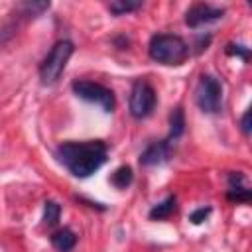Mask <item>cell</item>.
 <instances>
[{
  "instance_id": "obj_1",
  "label": "cell",
  "mask_w": 252,
  "mask_h": 252,
  "mask_svg": "<svg viewBox=\"0 0 252 252\" xmlns=\"http://www.w3.org/2000/svg\"><path fill=\"white\" fill-rule=\"evenodd\" d=\"M108 148L102 140L87 142H65L57 148L59 161L75 177H89L106 161Z\"/></svg>"
},
{
  "instance_id": "obj_2",
  "label": "cell",
  "mask_w": 252,
  "mask_h": 252,
  "mask_svg": "<svg viewBox=\"0 0 252 252\" xmlns=\"http://www.w3.org/2000/svg\"><path fill=\"white\" fill-rule=\"evenodd\" d=\"M148 53L156 63L161 65H181L189 55V45L183 37L173 33H156L150 39Z\"/></svg>"
},
{
  "instance_id": "obj_3",
  "label": "cell",
  "mask_w": 252,
  "mask_h": 252,
  "mask_svg": "<svg viewBox=\"0 0 252 252\" xmlns=\"http://www.w3.org/2000/svg\"><path fill=\"white\" fill-rule=\"evenodd\" d=\"M73 51H75V45L69 39H59L49 49V53L45 55V59L39 65V79H41L43 85H53V83L59 81V77L65 71L67 61L73 55Z\"/></svg>"
},
{
  "instance_id": "obj_4",
  "label": "cell",
  "mask_w": 252,
  "mask_h": 252,
  "mask_svg": "<svg viewBox=\"0 0 252 252\" xmlns=\"http://www.w3.org/2000/svg\"><path fill=\"white\" fill-rule=\"evenodd\" d=\"M195 102L197 106L207 112L215 114L222 106V85L215 75H201L195 87Z\"/></svg>"
},
{
  "instance_id": "obj_5",
  "label": "cell",
  "mask_w": 252,
  "mask_h": 252,
  "mask_svg": "<svg viewBox=\"0 0 252 252\" xmlns=\"http://www.w3.org/2000/svg\"><path fill=\"white\" fill-rule=\"evenodd\" d=\"M71 89H73V93H75L79 98H83V100H87V102L98 104L104 112H112L114 106H116L114 93H112L108 87L100 85V83L87 81V79H79V81H73Z\"/></svg>"
},
{
  "instance_id": "obj_6",
  "label": "cell",
  "mask_w": 252,
  "mask_h": 252,
  "mask_svg": "<svg viewBox=\"0 0 252 252\" xmlns=\"http://www.w3.org/2000/svg\"><path fill=\"white\" fill-rule=\"evenodd\" d=\"M156 102H158V96H156V91L154 87L148 83V81H136L132 85V91H130V98H128V108H130V114L138 120L150 116L156 108Z\"/></svg>"
},
{
  "instance_id": "obj_7",
  "label": "cell",
  "mask_w": 252,
  "mask_h": 252,
  "mask_svg": "<svg viewBox=\"0 0 252 252\" xmlns=\"http://www.w3.org/2000/svg\"><path fill=\"white\" fill-rule=\"evenodd\" d=\"M224 10L222 8H215L211 4H193L187 12H185V24L189 28H199L203 24H209V22H217L219 18H222Z\"/></svg>"
},
{
  "instance_id": "obj_8",
  "label": "cell",
  "mask_w": 252,
  "mask_h": 252,
  "mask_svg": "<svg viewBox=\"0 0 252 252\" xmlns=\"http://www.w3.org/2000/svg\"><path fill=\"white\" fill-rule=\"evenodd\" d=\"M171 156V144L169 140H159V142H152L142 154H140V163L150 167V165H159L163 161H167Z\"/></svg>"
},
{
  "instance_id": "obj_9",
  "label": "cell",
  "mask_w": 252,
  "mask_h": 252,
  "mask_svg": "<svg viewBox=\"0 0 252 252\" xmlns=\"http://www.w3.org/2000/svg\"><path fill=\"white\" fill-rule=\"evenodd\" d=\"M51 244H53V248L59 250V252H71V250L75 248V244H77V234H75L71 228H67V226L57 228V230L51 234Z\"/></svg>"
},
{
  "instance_id": "obj_10",
  "label": "cell",
  "mask_w": 252,
  "mask_h": 252,
  "mask_svg": "<svg viewBox=\"0 0 252 252\" xmlns=\"http://www.w3.org/2000/svg\"><path fill=\"white\" fill-rule=\"evenodd\" d=\"M175 209H177V199H175V195H169L161 203H158L150 209V219L152 220H163V219L171 217L175 213Z\"/></svg>"
},
{
  "instance_id": "obj_11",
  "label": "cell",
  "mask_w": 252,
  "mask_h": 252,
  "mask_svg": "<svg viewBox=\"0 0 252 252\" xmlns=\"http://www.w3.org/2000/svg\"><path fill=\"white\" fill-rule=\"evenodd\" d=\"M183 132H185V112L181 106H177L169 114V138L167 140H177Z\"/></svg>"
},
{
  "instance_id": "obj_12",
  "label": "cell",
  "mask_w": 252,
  "mask_h": 252,
  "mask_svg": "<svg viewBox=\"0 0 252 252\" xmlns=\"http://www.w3.org/2000/svg\"><path fill=\"white\" fill-rule=\"evenodd\" d=\"M134 179V173H132V167L130 165H120L112 175H110V183L118 189H126Z\"/></svg>"
},
{
  "instance_id": "obj_13",
  "label": "cell",
  "mask_w": 252,
  "mask_h": 252,
  "mask_svg": "<svg viewBox=\"0 0 252 252\" xmlns=\"http://www.w3.org/2000/svg\"><path fill=\"white\" fill-rule=\"evenodd\" d=\"M140 8H142V0H114V2L108 4V10L114 16H122V14L140 10Z\"/></svg>"
},
{
  "instance_id": "obj_14",
  "label": "cell",
  "mask_w": 252,
  "mask_h": 252,
  "mask_svg": "<svg viewBox=\"0 0 252 252\" xmlns=\"http://www.w3.org/2000/svg\"><path fill=\"white\" fill-rule=\"evenodd\" d=\"M59 217H61V205L51 199L45 201L43 203V222L47 226H55L59 222Z\"/></svg>"
},
{
  "instance_id": "obj_15",
  "label": "cell",
  "mask_w": 252,
  "mask_h": 252,
  "mask_svg": "<svg viewBox=\"0 0 252 252\" xmlns=\"http://www.w3.org/2000/svg\"><path fill=\"white\" fill-rule=\"evenodd\" d=\"M226 197L230 201H236V203H248L250 197H252V191L246 185H242V187H228Z\"/></svg>"
},
{
  "instance_id": "obj_16",
  "label": "cell",
  "mask_w": 252,
  "mask_h": 252,
  "mask_svg": "<svg viewBox=\"0 0 252 252\" xmlns=\"http://www.w3.org/2000/svg\"><path fill=\"white\" fill-rule=\"evenodd\" d=\"M20 10H24L26 16H39L41 12L49 10V2H24L20 4Z\"/></svg>"
},
{
  "instance_id": "obj_17",
  "label": "cell",
  "mask_w": 252,
  "mask_h": 252,
  "mask_svg": "<svg viewBox=\"0 0 252 252\" xmlns=\"http://www.w3.org/2000/svg\"><path fill=\"white\" fill-rule=\"evenodd\" d=\"M226 53L228 55H236V57H240L244 61H248V57H250V49L244 47V45H238V43H228L226 45Z\"/></svg>"
},
{
  "instance_id": "obj_18",
  "label": "cell",
  "mask_w": 252,
  "mask_h": 252,
  "mask_svg": "<svg viewBox=\"0 0 252 252\" xmlns=\"http://www.w3.org/2000/svg\"><path fill=\"white\" fill-rule=\"evenodd\" d=\"M209 215H211V207H201V209H197V211H193V213L189 215V220H191L193 224H201Z\"/></svg>"
},
{
  "instance_id": "obj_19",
  "label": "cell",
  "mask_w": 252,
  "mask_h": 252,
  "mask_svg": "<svg viewBox=\"0 0 252 252\" xmlns=\"http://www.w3.org/2000/svg\"><path fill=\"white\" fill-rule=\"evenodd\" d=\"M244 175L240 173V171H232V173H228V187H242L244 185Z\"/></svg>"
},
{
  "instance_id": "obj_20",
  "label": "cell",
  "mask_w": 252,
  "mask_h": 252,
  "mask_svg": "<svg viewBox=\"0 0 252 252\" xmlns=\"http://www.w3.org/2000/svg\"><path fill=\"white\" fill-rule=\"evenodd\" d=\"M250 116H252V112L246 110V112L242 114V118H240V128H242L244 136H250Z\"/></svg>"
}]
</instances>
